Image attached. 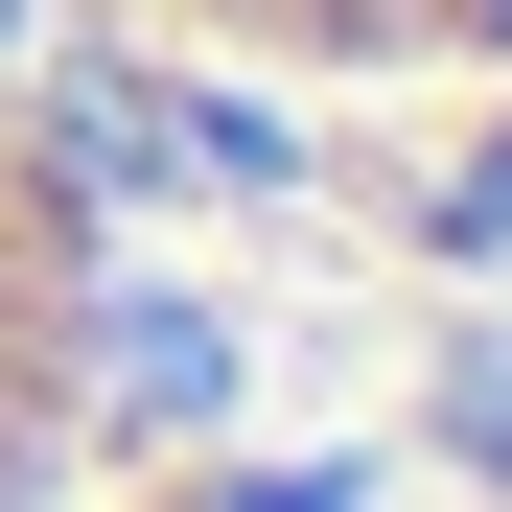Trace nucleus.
<instances>
[{"label": "nucleus", "mask_w": 512, "mask_h": 512, "mask_svg": "<svg viewBox=\"0 0 512 512\" xmlns=\"http://www.w3.org/2000/svg\"><path fill=\"white\" fill-rule=\"evenodd\" d=\"M117 419V210L47 94H0V512H70Z\"/></svg>", "instance_id": "1"}, {"label": "nucleus", "mask_w": 512, "mask_h": 512, "mask_svg": "<svg viewBox=\"0 0 512 512\" xmlns=\"http://www.w3.org/2000/svg\"><path fill=\"white\" fill-rule=\"evenodd\" d=\"M140 24L280 94H512V0H140Z\"/></svg>", "instance_id": "2"}]
</instances>
